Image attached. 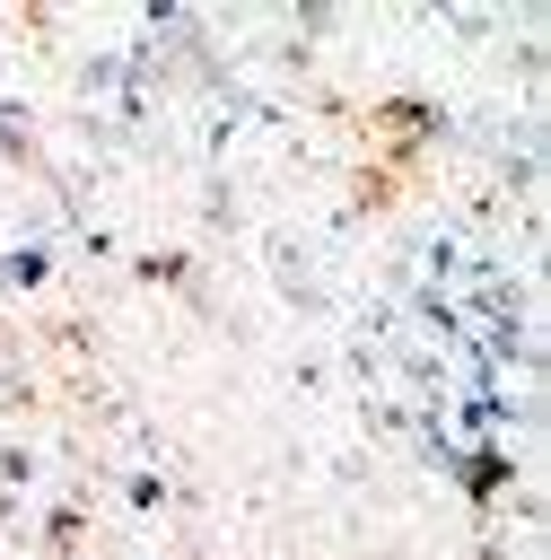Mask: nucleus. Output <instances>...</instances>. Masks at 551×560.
I'll list each match as a JSON object with an SVG mask.
<instances>
[]
</instances>
